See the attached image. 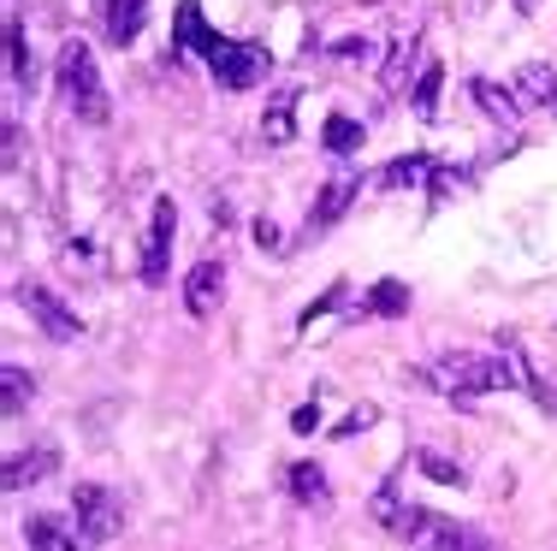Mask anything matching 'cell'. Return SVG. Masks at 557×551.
I'll return each mask as SVG.
<instances>
[{
    "label": "cell",
    "mask_w": 557,
    "mask_h": 551,
    "mask_svg": "<svg viewBox=\"0 0 557 551\" xmlns=\"http://www.w3.org/2000/svg\"><path fill=\"white\" fill-rule=\"evenodd\" d=\"M202 60H208V72H214L225 89H249V84H261V72H268V54H261V48L225 42L220 30L202 42Z\"/></svg>",
    "instance_id": "3"
},
{
    "label": "cell",
    "mask_w": 557,
    "mask_h": 551,
    "mask_svg": "<svg viewBox=\"0 0 557 551\" xmlns=\"http://www.w3.org/2000/svg\"><path fill=\"white\" fill-rule=\"evenodd\" d=\"M220 291H225V267L220 261H196L190 279H184V309H190L196 321H208V314L220 309Z\"/></svg>",
    "instance_id": "8"
},
{
    "label": "cell",
    "mask_w": 557,
    "mask_h": 551,
    "mask_svg": "<svg viewBox=\"0 0 557 551\" xmlns=\"http://www.w3.org/2000/svg\"><path fill=\"white\" fill-rule=\"evenodd\" d=\"M416 551H493V540H486L481 528H469V522H445V516H421L416 540H409Z\"/></svg>",
    "instance_id": "7"
},
{
    "label": "cell",
    "mask_w": 557,
    "mask_h": 551,
    "mask_svg": "<svg viewBox=\"0 0 557 551\" xmlns=\"http://www.w3.org/2000/svg\"><path fill=\"white\" fill-rule=\"evenodd\" d=\"M172 238H178V208H172V196H161V202H154V220H149V238H143V285L166 279Z\"/></svg>",
    "instance_id": "6"
},
{
    "label": "cell",
    "mask_w": 557,
    "mask_h": 551,
    "mask_svg": "<svg viewBox=\"0 0 557 551\" xmlns=\"http://www.w3.org/2000/svg\"><path fill=\"white\" fill-rule=\"evenodd\" d=\"M285 487H290V498H297V504H326V498H333L321 463H290V468H285Z\"/></svg>",
    "instance_id": "15"
},
{
    "label": "cell",
    "mask_w": 557,
    "mask_h": 551,
    "mask_svg": "<svg viewBox=\"0 0 557 551\" xmlns=\"http://www.w3.org/2000/svg\"><path fill=\"white\" fill-rule=\"evenodd\" d=\"M314 427H321V403L309 398V403H302L297 415H290V433H314Z\"/></svg>",
    "instance_id": "30"
},
{
    "label": "cell",
    "mask_w": 557,
    "mask_h": 551,
    "mask_svg": "<svg viewBox=\"0 0 557 551\" xmlns=\"http://www.w3.org/2000/svg\"><path fill=\"white\" fill-rule=\"evenodd\" d=\"M356 7H386V0H356Z\"/></svg>",
    "instance_id": "33"
},
{
    "label": "cell",
    "mask_w": 557,
    "mask_h": 551,
    "mask_svg": "<svg viewBox=\"0 0 557 551\" xmlns=\"http://www.w3.org/2000/svg\"><path fill=\"white\" fill-rule=\"evenodd\" d=\"M368 314H404L409 309V285H397V279H380L374 291H368Z\"/></svg>",
    "instance_id": "23"
},
{
    "label": "cell",
    "mask_w": 557,
    "mask_h": 551,
    "mask_svg": "<svg viewBox=\"0 0 557 551\" xmlns=\"http://www.w3.org/2000/svg\"><path fill=\"white\" fill-rule=\"evenodd\" d=\"M60 96L84 125H108L113 101H108V84H101V72H96V54H89L84 42L60 48Z\"/></svg>",
    "instance_id": "2"
},
{
    "label": "cell",
    "mask_w": 557,
    "mask_h": 551,
    "mask_svg": "<svg viewBox=\"0 0 557 551\" xmlns=\"http://www.w3.org/2000/svg\"><path fill=\"white\" fill-rule=\"evenodd\" d=\"M397 516H404V498H397V480H392V487H380V498H374V522L392 534Z\"/></svg>",
    "instance_id": "27"
},
{
    "label": "cell",
    "mask_w": 557,
    "mask_h": 551,
    "mask_svg": "<svg viewBox=\"0 0 557 551\" xmlns=\"http://www.w3.org/2000/svg\"><path fill=\"white\" fill-rule=\"evenodd\" d=\"M409 108H416L421 120H433V113H440V65H421L416 89H409Z\"/></svg>",
    "instance_id": "22"
},
{
    "label": "cell",
    "mask_w": 557,
    "mask_h": 551,
    "mask_svg": "<svg viewBox=\"0 0 557 551\" xmlns=\"http://www.w3.org/2000/svg\"><path fill=\"white\" fill-rule=\"evenodd\" d=\"M516 7H522V12H534V7H540V0H516Z\"/></svg>",
    "instance_id": "32"
},
{
    "label": "cell",
    "mask_w": 557,
    "mask_h": 551,
    "mask_svg": "<svg viewBox=\"0 0 557 551\" xmlns=\"http://www.w3.org/2000/svg\"><path fill=\"white\" fill-rule=\"evenodd\" d=\"M326 54L344 60V65H368V60H374V42H368V36H338V42L326 48Z\"/></svg>",
    "instance_id": "26"
},
{
    "label": "cell",
    "mask_w": 557,
    "mask_h": 551,
    "mask_svg": "<svg viewBox=\"0 0 557 551\" xmlns=\"http://www.w3.org/2000/svg\"><path fill=\"white\" fill-rule=\"evenodd\" d=\"M72 522H77V540L84 546H101L119 534V498L101 487V480H84L72 492Z\"/></svg>",
    "instance_id": "5"
},
{
    "label": "cell",
    "mask_w": 557,
    "mask_h": 551,
    "mask_svg": "<svg viewBox=\"0 0 557 551\" xmlns=\"http://www.w3.org/2000/svg\"><path fill=\"white\" fill-rule=\"evenodd\" d=\"M30 398H36V379H30V367L7 362V367H0V403H7V415H18Z\"/></svg>",
    "instance_id": "18"
},
{
    "label": "cell",
    "mask_w": 557,
    "mask_h": 551,
    "mask_svg": "<svg viewBox=\"0 0 557 551\" xmlns=\"http://www.w3.org/2000/svg\"><path fill=\"white\" fill-rule=\"evenodd\" d=\"M469 96H474V108H481V113H493V120H504V125H516V113H522L516 89L493 84V77H469Z\"/></svg>",
    "instance_id": "14"
},
{
    "label": "cell",
    "mask_w": 557,
    "mask_h": 551,
    "mask_svg": "<svg viewBox=\"0 0 557 551\" xmlns=\"http://www.w3.org/2000/svg\"><path fill=\"white\" fill-rule=\"evenodd\" d=\"M374 415H380L374 403H356V410H350V415H344V422L333 427V439H356V433H368V427H374Z\"/></svg>",
    "instance_id": "28"
},
{
    "label": "cell",
    "mask_w": 557,
    "mask_h": 551,
    "mask_svg": "<svg viewBox=\"0 0 557 551\" xmlns=\"http://www.w3.org/2000/svg\"><path fill=\"white\" fill-rule=\"evenodd\" d=\"M416 60H421V30H404L392 42V60H386V72H380V84H386V96H397V89L409 84V72H416Z\"/></svg>",
    "instance_id": "13"
},
{
    "label": "cell",
    "mask_w": 557,
    "mask_h": 551,
    "mask_svg": "<svg viewBox=\"0 0 557 551\" xmlns=\"http://www.w3.org/2000/svg\"><path fill=\"white\" fill-rule=\"evenodd\" d=\"M433 178V161L428 154H397V161L380 173V190H416V184Z\"/></svg>",
    "instance_id": "17"
},
{
    "label": "cell",
    "mask_w": 557,
    "mask_h": 551,
    "mask_svg": "<svg viewBox=\"0 0 557 551\" xmlns=\"http://www.w3.org/2000/svg\"><path fill=\"white\" fill-rule=\"evenodd\" d=\"M416 468H421L428 480H440V487H462V480H469L457 456H440V451H416Z\"/></svg>",
    "instance_id": "21"
},
{
    "label": "cell",
    "mask_w": 557,
    "mask_h": 551,
    "mask_svg": "<svg viewBox=\"0 0 557 551\" xmlns=\"http://www.w3.org/2000/svg\"><path fill=\"white\" fill-rule=\"evenodd\" d=\"M12 297H18L24 314L36 321V333H42V338H54V345H72V338L84 333V321H77V314L65 309V303H60L54 291H48L42 279H18V291H12Z\"/></svg>",
    "instance_id": "4"
},
{
    "label": "cell",
    "mask_w": 557,
    "mask_h": 551,
    "mask_svg": "<svg viewBox=\"0 0 557 551\" xmlns=\"http://www.w3.org/2000/svg\"><path fill=\"white\" fill-rule=\"evenodd\" d=\"M208 24H202V7L196 0H184L178 7V24H172V48H190V54H202V42H208Z\"/></svg>",
    "instance_id": "19"
},
{
    "label": "cell",
    "mask_w": 557,
    "mask_h": 551,
    "mask_svg": "<svg viewBox=\"0 0 557 551\" xmlns=\"http://www.w3.org/2000/svg\"><path fill=\"white\" fill-rule=\"evenodd\" d=\"M356 190H362V178H333L321 196H314V214H309V231H333L344 220V208L356 202Z\"/></svg>",
    "instance_id": "11"
},
{
    "label": "cell",
    "mask_w": 557,
    "mask_h": 551,
    "mask_svg": "<svg viewBox=\"0 0 557 551\" xmlns=\"http://www.w3.org/2000/svg\"><path fill=\"white\" fill-rule=\"evenodd\" d=\"M421 379H428L433 391H445V398L469 403V398H481V391L516 386V362H510V350H504V345L493 350V356H469V350H450V356H440Z\"/></svg>",
    "instance_id": "1"
},
{
    "label": "cell",
    "mask_w": 557,
    "mask_h": 551,
    "mask_svg": "<svg viewBox=\"0 0 557 551\" xmlns=\"http://www.w3.org/2000/svg\"><path fill=\"white\" fill-rule=\"evenodd\" d=\"M290 137H297V89H273L268 108H261V142L285 149Z\"/></svg>",
    "instance_id": "9"
},
{
    "label": "cell",
    "mask_w": 557,
    "mask_h": 551,
    "mask_svg": "<svg viewBox=\"0 0 557 551\" xmlns=\"http://www.w3.org/2000/svg\"><path fill=\"white\" fill-rule=\"evenodd\" d=\"M7 72H12V84L30 89V42H24L18 24H7Z\"/></svg>",
    "instance_id": "24"
},
{
    "label": "cell",
    "mask_w": 557,
    "mask_h": 551,
    "mask_svg": "<svg viewBox=\"0 0 557 551\" xmlns=\"http://www.w3.org/2000/svg\"><path fill=\"white\" fill-rule=\"evenodd\" d=\"M65 540H72V534L60 528V516H30V546L36 551H60Z\"/></svg>",
    "instance_id": "25"
},
{
    "label": "cell",
    "mask_w": 557,
    "mask_h": 551,
    "mask_svg": "<svg viewBox=\"0 0 557 551\" xmlns=\"http://www.w3.org/2000/svg\"><path fill=\"white\" fill-rule=\"evenodd\" d=\"M516 101H522V108H546L557 120V72H552V65L528 60L522 72H516Z\"/></svg>",
    "instance_id": "10"
},
{
    "label": "cell",
    "mask_w": 557,
    "mask_h": 551,
    "mask_svg": "<svg viewBox=\"0 0 557 551\" xmlns=\"http://www.w3.org/2000/svg\"><path fill=\"white\" fill-rule=\"evenodd\" d=\"M469 184V173L462 166H433V178H428V190H433V202H445L450 190H462Z\"/></svg>",
    "instance_id": "29"
},
{
    "label": "cell",
    "mask_w": 557,
    "mask_h": 551,
    "mask_svg": "<svg viewBox=\"0 0 557 551\" xmlns=\"http://www.w3.org/2000/svg\"><path fill=\"white\" fill-rule=\"evenodd\" d=\"M54 468H60V456L48 451V444H42V451H24V456H7V492L42 487V480L54 475Z\"/></svg>",
    "instance_id": "12"
},
{
    "label": "cell",
    "mask_w": 557,
    "mask_h": 551,
    "mask_svg": "<svg viewBox=\"0 0 557 551\" xmlns=\"http://www.w3.org/2000/svg\"><path fill=\"white\" fill-rule=\"evenodd\" d=\"M321 142H326V154H356L362 149V125H356L350 113H333L326 130H321Z\"/></svg>",
    "instance_id": "20"
},
{
    "label": "cell",
    "mask_w": 557,
    "mask_h": 551,
    "mask_svg": "<svg viewBox=\"0 0 557 551\" xmlns=\"http://www.w3.org/2000/svg\"><path fill=\"white\" fill-rule=\"evenodd\" d=\"M143 18H149V0H108V36L119 48L143 36Z\"/></svg>",
    "instance_id": "16"
},
{
    "label": "cell",
    "mask_w": 557,
    "mask_h": 551,
    "mask_svg": "<svg viewBox=\"0 0 557 551\" xmlns=\"http://www.w3.org/2000/svg\"><path fill=\"white\" fill-rule=\"evenodd\" d=\"M256 243L261 249H278V226H273V220H256Z\"/></svg>",
    "instance_id": "31"
},
{
    "label": "cell",
    "mask_w": 557,
    "mask_h": 551,
    "mask_svg": "<svg viewBox=\"0 0 557 551\" xmlns=\"http://www.w3.org/2000/svg\"><path fill=\"white\" fill-rule=\"evenodd\" d=\"M60 551H77V540H65V546H60Z\"/></svg>",
    "instance_id": "34"
}]
</instances>
